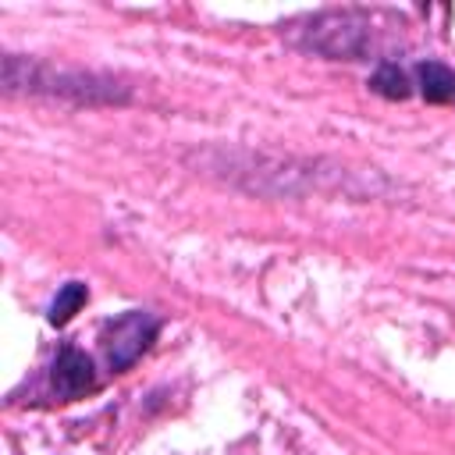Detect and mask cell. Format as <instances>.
Returning <instances> with one entry per match:
<instances>
[{"label": "cell", "mask_w": 455, "mask_h": 455, "mask_svg": "<svg viewBox=\"0 0 455 455\" xmlns=\"http://www.w3.org/2000/svg\"><path fill=\"white\" fill-rule=\"evenodd\" d=\"M4 89L11 96L14 92H36V96H60V100L85 103V107L132 100V89L114 75L68 71V68H53L46 60L21 57V53H4Z\"/></svg>", "instance_id": "obj_1"}, {"label": "cell", "mask_w": 455, "mask_h": 455, "mask_svg": "<svg viewBox=\"0 0 455 455\" xmlns=\"http://www.w3.org/2000/svg\"><path fill=\"white\" fill-rule=\"evenodd\" d=\"M377 11L363 7H331L306 18L291 43L327 60H370L380 50V25Z\"/></svg>", "instance_id": "obj_2"}, {"label": "cell", "mask_w": 455, "mask_h": 455, "mask_svg": "<svg viewBox=\"0 0 455 455\" xmlns=\"http://www.w3.org/2000/svg\"><path fill=\"white\" fill-rule=\"evenodd\" d=\"M156 334H160V316H153L149 309H128V313L107 320L103 334H100L103 352H107V366L114 373L132 370L149 352Z\"/></svg>", "instance_id": "obj_3"}, {"label": "cell", "mask_w": 455, "mask_h": 455, "mask_svg": "<svg viewBox=\"0 0 455 455\" xmlns=\"http://www.w3.org/2000/svg\"><path fill=\"white\" fill-rule=\"evenodd\" d=\"M100 387V377H96V366L92 359L78 348V345H60L53 363H50V391L57 402H75V398H85Z\"/></svg>", "instance_id": "obj_4"}, {"label": "cell", "mask_w": 455, "mask_h": 455, "mask_svg": "<svg viewBox=\"0 0 455 455\" xmlns=\"http://www.w3.org/2000/svg\"><path fill=\"white\" fill-rule=\"evenodd\" d=\"M416 85L427 103H455V68H448L441 60H419Z\"/></svg>", "instance_id": "obj_5"}, {"label": "cell", "mask_w": 455, "mask_h": 455, "mask_svg": "<svg viewBox=\"0 0 455 455\" xmlns=\"http://www.w3.org/2000/svg\"><path fill=\"white\" fill-rule=\"evenodd\" d=\"M377 96H384V100H409L412 96V78L405 75V68L398 64V60H380L377 68H373V75H370V82H366Z\"/></svg>", "instance_id": "obj_6"}, {"label": "cell", "mask_w": 455, "mask_h": 455, "mask_svg": "<svg viewBox=\"0 0 455 455\" xmlns=\"http://www.w3.org/2000/svg\"><path fill=\"white\" fill-rule=\"evenodd\" d=\"M85 302H89V288H85L82 281H68V284L57 288V295H53V302H50V309H46V320H50L53 327H64Z\"/></svg>", "instance_id": "obj_7"}]
</instances>
